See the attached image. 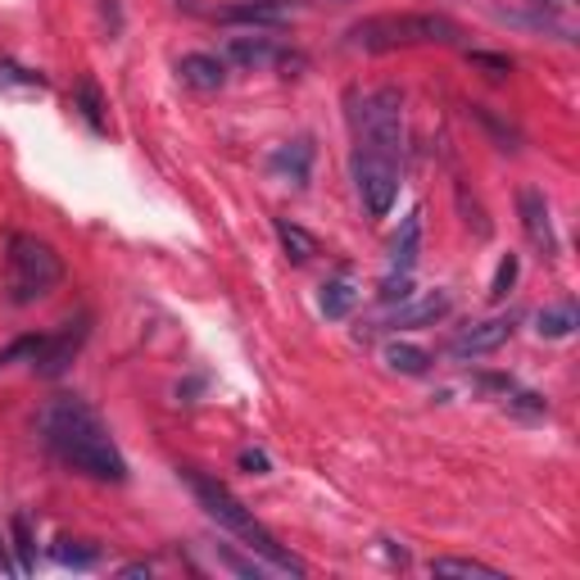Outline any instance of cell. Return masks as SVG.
Segmentation results:
<instances>
[{"label":"cell","instance_id":"1","mask_svg":"<svg viewBox=\"0 0 580 580\" xmlns=\"http://www.w3.org/2000/svg\"><path fill=\"white\" fill-rule=\"evenodd\" d=\"M41 440L50 445L54 458H64L73 472L104 481V485H123L127 481V458L119 454L114 435L100 422V412L91 404H82L73 395H60L41 408Z\"/></svg>","mask_w":580,"mask_h":580},{"label":"cell","instance_id":"2","mask_svg":"<svg viewBox=\"0 0 580 580\" xmlns=\"http://www.w3.org/2000/svg\"><path fill=\"white\" fill-rule=\"evenodd\" d=\"M182 481H186V490L190 494H196V504L218 521V527H223L227 535H236L245 548H250V554L255 558H263L272 571H282V576H309V567H304L295 554H291V548H282L277 544V535H272L268 527H263V521L250 513V508H245L240 499H236V494L223 485V481H218V477H205V472H196V467H182Z\"/></svg>","mask_w":580,"mask_h":580},{"label":"cell","instance_id":"3","mask_svg":"<svg viewBox=\"0 0 580 580\" xmlns=\"http://www.w3.org/2000/svg\"><path fill=\"white\" fill-rule=\"evenodd\" d=\"M349 46L368 54L408 46H462V27L449 14H372L349 27Z\"/></svg>","mask_w":580,"mask_h":580},{"label":"cell","instance_id":"4","mask_svg":"<svg viewBox=\"0 0 580 580\" xmlns=\"http://www.w3.org/2000/svg\"><path fill=\"white\" fill-rule=\"evenodd\" d=\"M5 259H10V304H37L46 299L54 286L64 282V259L50 250L46 240L27 236V232H14L5 240Z\"/></svg>","mask_w":580,"mask_h":580},{"label":"cell","instance_id":"5","mask_svg":"<svg viewBox=\"0 0 580 580\" xmlns=\"http://www.w3.org/2000/svg\"><path fill=\"white\" fill-rule=\"evenodd\" d=\"M358 127V150H372L385 159H404V96L395 87H381L372 96H363L354 114Z\"/></svg>","mask_w":580,"mask_h":580},{"label":"cell","instance_id":"6","mask_svg":"<svg viewBox=\"0 0 580 580\" xmlns=\"http://www.w3.org/2000/svg\"><path fill=\"white\" fill-rule=\"evenodd\" d=\"M349 173H354V190L363 209L372 218H385L395 209V196H399V163L385 159V155H372V150H358L354 146V159H349Z\"/></svg>","mask_w":580,"mask_h":580},{"label":"cell","instance_id":"7","mask_svg":"<svg viewBox=\"0 0 580 580\" xmlns=\"http://www.w3.org/2000/svg\"><path fill=\"white\" fill-rule=\"evenodd\" d=\"M87 336H91V318H87V313L73 318V322H64L60 331H50V336H41V349H37V358H33V372L46 377V381L64 377V372L73 368V358L82 354V345H87Z\"/></svg>","mask_w":580,"mask_h":580},{"label":"cell","instance_id":"8","mask_svg":"<svg viewBox=\"0 0 580 580\" xmlns=\"http://www.w3.org/2000/svg\"><path fill=\"white\" fill-rule=\"evenodd\" d=\"M223 64H236L245 73H259V69H299L304 54L282 50L272 37H232L223 50Z\"/></svg>","mask_w":580,"mask_h":580},{"label":"cell","instance_id":"9","mask_svg":"<svg viewBox=\"0 0 580 580\" xmlns=\"http://www.w3.org/2000/svg\"><path fill=\"white\" fill-rule=\"evenodd\" d=\"M517 213H521V227H527V236H531L535 250H540L544 259H554V255H558V236H554V218H548L544 190H540V186H521Z\"/></svg>","mask_w":580,"mask_h":580},{"label":"cell","instance_id":"10","mask_svg":"<svg viewBox=\"0 0 580 580\" xmlns=\"http://www.w3.org/2000/svg\"><path fill=\"white\" fill-rule=\"evenodd\" d=\"M513 341V318H485V322H472V326H462L458 336L449 341V354L454 358H481V354H494V349H504Z\"/></svg>","mask_w":580,"mask_h":580},{"label":"cell","instance_id":"11","mask_svg":"<svg viewBox=\"0 0 580 580\" xmlns=\"http://www.w3.org/2000/svg\"><path fill=\"white\" fill-rule=\"evenodd\" d=\"M449 313H454V295L449 291H427V295H408V299L391 304V322L385 326H435Z\"/></svg>","mask_w":580,"mask_h":580},{"label":"cell","instance_id":"12","mask_svg":"<svg viewBox=\"0 0 580 580\" xmlns=\"http://www.w3.org/2000/svg\"><path fill=\"white\" fill-rule=\"evenodd\" d=\"M218 23H227V27H286L291 0H232L227 10H218Z\"/></svg>","mask_w":580,"mask_h":580},{"label":"cell","instance_id":"13","mask_svg":"<svg viewBox=\"0 0 580 580\" xmlns=\"http://www.w3.org/2000/svg\"><path fill=\"white\" fill-rule=\"evenodd\" d=\"M177 77L186 82L190 91H223V82H227V64L218 60V54L196 50V54H182V60H177Z\"/></svg>","mask_w":580,"mask_h":580},{"label":"cell","instance_id":"14","mask_svg":"<svg viewBox=\"0 0 580 580\" xmlns=\"http://www.w3.org/2000/svg\"><path fill=\"white\" fill-rule=\"evenodd\" d=\"M272 173L291 177L295 186H309V173H313V141L309 136H299V141H286L272 150Z\"/></svg>","mask_w":580,"mask_h":580},{"label":"cell","instance_id":"15","mask_svg":"<svg viewBox=\"0 0 580 580\" xmlns=\"http://www.w3.org/2000/svg\"><path fill=\"white\" fill-rule=\"evenodd\" d=\"M418 255H422V209H412L404 223H399L395 240H391V268L395 272H412Z\"/></svg>","mask_w":580,"mask_h":580},{"label":"cell","instance_id":"16","mask_svg":"<svg viewBox=\"0 0 580 580\" xmlns=\"http://www.w3.org/2000/svg\"><path fill=\"white\" fill-rule=\"evenodd\" d=\"M576 326H580V309H576L571 299H567V304H548V309L535 313V331H540V336H548V341L571 336Z\"/></svg>","mask_w":580,"mask_h":580},{"label":"cell","instance_id":"17","mask_svg":"<svg viewBox=\"0 0 580 580\" xmlns=\"http://www.w3.org/2000/svg\"><path fill=\"white\" fill-rule=\"evenodd\" d=\"M277 240H282V250H286L291 263H309L318 255V236L304 232L299 223H291V218H277Z\"/></svg>","mask_w":580,"mask_h":580},{"label":"cell","instance_id":"18","mask_svg":"<svg viewBox=\"0 0 580 580\" xmlns=\"http://www.w3.org/2000/svg\"><path fill=\"white\" fill-rule=\"evenodd\" d=\"M354 304H358V286H354V282H345V277L326 282V286H322V295H318V309H322V318H331V322L349 318Z\"/></svg>","mask_w":580,"mask_h":580},{"label":"cell","instance_id":"19","mask_svg":"<svg viewBox=\"0 0 580 580\" xmlns=\"http://www.w3.org/2000/svg\"><path fill=\"white\" fill-rule=\"evenodd\" d=\"M10 535H14V558H18V576H33L37 571V540H33V521L23 513L10 517Z\"/></svg>","mask_w":580,"mask_h":580},{"label":"cell","instance_id":"20","mask_svg":"<svg viewBox=\"0 0 580 580\" xmlns=\"http://www.w3.org/2000/svg\"><path fill=\"white\" fill-rule=\"evenodd\" d=\"M73 104H77V114L87 119L91 132H104V96H100V87H96L91 77H82L77 87H73Z\"/></svg>","mask_w":580,"mask_h":580},{"label":"cell","instance_id":"21","mask_svg":"<svg viewBox=\"0 0 580 580\" xmlns=\"http://www.w3.org/2000/svg\"><path fill=\"white\" fill-rule=\"evenodd\" d=\"M50 558L60 563V567H77V571H87V567H96L100 563V548H91L87 540H54V548H50Z\"/></svg>","mask_w":580,"mask_h":580},{"label":"cell","instance_id":"22","mask_svg":"<svg viewBox=\"0 0 580 580\" xmlns=\"http://www.w3.org/2000/svg\"><path fill=\"white\" fill-rule=\"evenodd\" d=\"M385 363H391L395 372H404V377H422V372H431V363H435V358L427 354V349H418V345H391V349H385Z\"/></svg>","mask_w":580,"mask_h":580},{"label":"cell","instance_id":"23","mask_svg":"<svg viewBox=\"0 0 580 580\" xmlns=\"http://www.w3.org/2000/svg\"><path fill=\"white\" fill-rule=\"evenodd\" d=\"M467 114H472L490 136H494V141H499V150H521V132L513 127V123H504L499 114H494V109H485V104H472V109H467Z\"/></svg>","mask_w":580,"mask_h":580},{"label":"cell","instance_id":"24","mask_svg":"<svg viewBox=\"0 0 580 580\" xmlns=\"http://www.w3.org/2000/svg\"><path fill=\"white\" fill-rule=\"evenodd\" d=\"M431 576H481V580H504L499 567H490V563H477V558H435L431 563Z\"/></svg>","mask_w":580,"mask_h":580},{"label":"cell","instance_id":"25","mask_svg":"<svg viewBox=\"0 0 580 580\" xmlns=\"http://www.w3.org/2000/svg\"><path fill=\"white\" fill-rule=\"evenodd\" d=\"M467 64L481 69L485 77H508V73H513V60H508V54H494V50H467Z\"/></svg>","mask_w":580,"mask_h":580},{"label":"cell","instance_id":"26","mask_svg":"<svg viewBox=\"0 0 580 580\" xmlns=\"http://www.w3.org/2000/svg\"><path fill=\"white\" fill-rule=\"evenodd\" d=\"M213 548H218V558H223V563H227L236 576H263V571H272V567H268L263 558H255V554H250V558H240L232 544H213Z\"/></svg>","mask_w":580,"mask_h":580},{"label":"cell","instance_id":"27","mask_svg":"<svg viewBox=\"0 0 580 580\" xmlns=\"http://www.w3.org/2000/svg\"><path fill=\"white\" fill-rule=\"evenodd\" d=\"M517 255H504L499 268H494V282H490V299H508V291L517 286Z\"/></svg>","mask_w":580,"mask_h":580},{"label":"cell","instance_id":"28","mask_svg":"<svg viewBox=\"0 0 580 580\" xmlns=\"http://www.w3.org/2000/svg\"><path fill=\"white\" fill-rule=\"evenodd\" d=\"M37 349H41V336H23V341L5 345V349H0V368H10V363H33Z\"/></svg>","mask_w":580,"mask_h":580},{"label":"cell","instance_id":"29","mask_svg":"<svg viewBox=\"0 0 580 580\" xmlns=\"http://www.w3.org/2000/svg\"><path fill=\"white\" fill-rule=\"evenodd\" d=\"M504 399H508V408H513V412H521V418H544V412H548V404H544L540 395L517 391V385H513V391H508Z\"/></svg>","mask_w":580,"mask_h":580},{"label":"cell","instance_id":"30","mask_svg":"<svg viewBox=\"0 0 580 580\" xmlns=\"http://www.w3.org/2000/svg\"><path fill=\"white\" fill-rule=\"evenodd\" d=\"M377 295H381V304H399V299H408V295H412L408 272H395V268H391V277L381 282V291H377Z\"/></svg>","mask_w":580,"mask_h":580},{"label":"cell","instance_id":"31","mask_svg":"<svg viewBox=\"0 0 580 580\" xmlns=\"http://www.w3.org/2000/svg\"><path fill=\"white\" fill-rule=\"evenodd\" d=\"M240 472H250V477H268V454L263 449H240Z\"/></svg>","mask_w":580,"mask_h":580},{"label":"cell","instance_id":"32","mask_svg":"<svg viewBox=\"0 0 580 580\" xmlns=\"http://www.w3.org/2000/svg\"><path fill=\"white\" fill-rule=\"evenodd\" d=\"M477 385H485V391H499V395H508L517 381H513V377H504V372H481V377H477Z\"/></svg>","mask_w":580,"mask_h":580},{"label":"cell","instance_id":"33","mask_svg":"<svg viewBox=\"0 0 580 580\" xmlns=\"http://www.w3.org/2000/svg\"><path fill=\"white\" fill-rule=\"evenodd\" d=\"M119 576H150V563H127Z\"/></svg>","mask_w":580,"mask_h":580},{"label":"cell","instance_id":"34","mask_svg":"<svg viewBox=\"0 0 580 580\" xmlns=\"http://www.w3.org/2000/svg\"><path fill=\"white\" fill-rule=\"evenodd\" d=\"M0 576H18V567L5 558V544H0Z\"/></svg>","mask_w":580,"mask_h":580},{"label":"cell","instance_id":"35","mask_svg":"<svg viewBox=\"0 0 580 580\" xmlns=\"http://www.w3.org/2000/svg\"><path fill=\"white\" fill-rule=\"evenodd\" d=\"M540 5H571V0H540Z\"/></svg>","mask_w":580,"mask_h":580},{"label":"cell","instance_id":"36","mask_svg":"<svg viewBox=\"0 0 580 580\" xmlns=\"http://www.w3.org/2000/svg\"><path fill=\"white\" fill-rule=\"evenodd\" d=\"M177 5H190V0H177Z\"/></svg>","mask_w":580,"mask_h":580}]
</instances>
